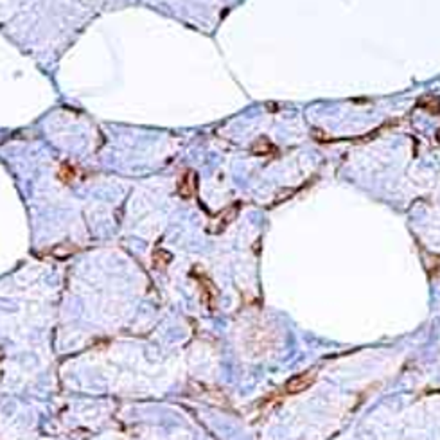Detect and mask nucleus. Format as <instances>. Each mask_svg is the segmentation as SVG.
Wrapping results in <instances>:
<instances>
[{
  "instance_id": "obj_7",
  "label": "nucleus",
  "mask_w": 440,
  "mask_h": 440,
  "mask_svg": "<svg viewBox=\"0 0 440 440\" xmlns=\"http://www.w3.org/2000/svg\"><path fill=\"white\" fill-rule=\"evenodd\" d=\"M200 281H202V287H203V295H205V300H207L208 306L212 307V302H214V299H216V287H214V284L208 281L205 275H203Z\"/></svg>"
},
{
  "instance_id": "obj_5",
  "label": "nucleus",
  "mask_w": 440,
  "mask_h": 440,
  "mask_svg": "<svg viewBox=\"0 0 440 440\" xmlns=\"http://www.w3.org/2000/svg\"><path fill=\"white\" fill-rule=\"evenodd\" d=\"M419 106L428 110L429 113H440V99L435 95H426L419 99Z\"/></svg>"
},
{
  "instance_id": "obj_3",
  "label": "nucleus",
  "mask_w": 440,
  "mask_h": 440,
  "mask_svg": "<svg viewBox=\"0 0 440 440\" xmlns=\"http://www.w3.org/2000/svg\"><path fill=\"white\" fill-rule=\"evenodd\" d=\"M313 381H314V376L311 372L300 374L297 377L289 379V383L286 385V392L287 393H300V392L307 390L313 385Z\"/></svg>"
},
{
  "instance_id": "obj_2",
  "label": "nucleus",
  "mask_w": 440,
  "mask_h": 440,
  "mask_svg": "<svg viewBox=\"0 0 440 440\" xmlns=\"http://www.w3.org/2000/svg\"><path fill=\"white\" fill-rule=\"evenodd\" d=\"M196 184H198V176H196L194 171L184 173V176L180 178V182H178V194L182 196L184 200L192 198L196 192Z\"/></svg>"
},
{
  "instance_id": "obj_6",
  "label": "nucleus",
  "mask_w": 440,
  "mask_h": 440,
  "mask_svg": "<svg viewBox=\"0 0 440 440\" xmlns=\"http://www.w3.org/2000/svg\"><path fill=\"white\" fill-rule=\"evenodd\" d=\"M171 259H173V255L169 253V251H165V250H162V248H158V250H155V253H153V264H155V268H165L167 264L171 263Z\"/></svg>"
},
{
  "instance_id": "obj_1",
  "label": "nucleus",
  "mask_w": 440,
  "mask_h": 440,
  "mask_svg": "<svg viewBox=\"0 0 440 440\" xmlns=\"http://www.w3.org/2000/svg\"><path fill=\"white\" fill-rule=\"evenodd\" d=\"M239 210H241V203H234V205H230V207H226L225 210H221L220 214L216 216V220L210 223V226H208V230H210V234H221L223 230H225L226 226L230 225L236 218H237Z\"/></svg>"
},
{
  "instance_id": "obj_8",
  "label": "nucleus",
  "mask_w": 440,
  "mask_h": 440,
  "mask_svg": "<svg viewBox=\"0 0 440 440\" xmlns=\"http://www.w3.org/2000/svg\"><path fill=\"white\" fill-rule=\"evenodd\" d=\"M58 176H60L62 182L68 184V182H72L74 178H76V171H74V167H70V164H63L60 173H58Z\"/></svg>"
},
{
  "instance_id": "obj_4",
  "label": "nucleus",
  "mask_w": 440,
  "mask_h": 440,
  "mask_svg": "<svg viewBox=\"0 0 440 440\" xmlns=\"http://www.w3.org/2000/svg\"><path fill=\"white\" fill-rule=\"evenodd\" d=\"M250 151L253 155H257V157H268V155H271L275 151V146H273L266 137H261V139H257V141L251 144Z\"/></svg>"
},
{
  "instance_id": "obj_9",
  "label": "nucleus",
  "mask_w": 440,
  "mask_h": 440,
  "mask_svg": "<svg viewBox=\"0 0 440 440\" xmlns=\"http://www.w3.org/2000/svg\"><path fill=\"white\" fill-rule=\"evenodd\" d=\"M437 141L440 142V128H439V131H437Z\"/></svg>"
}]
</instances>
